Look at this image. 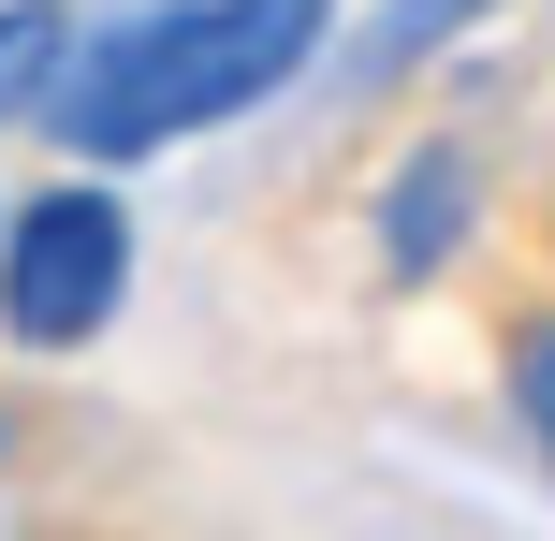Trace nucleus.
Instances as JSON below:
<instances>
[{"mask_svg": "<svg viewBox=\"0 0 555 541\" xmlns=\"http://www.w3.org/2000/svg\"><path fill=\"white\" fill-rule=\"evenodd\" d=\"M132 293V205L103 176H59L0 220V337L15 351H88Z\"/></svg>", "mask_w": 555, "mask_h": 541, "instance_id": "f03ea898", "label": "nucleus"}, {"mask_svg": "<svg viewBox=\"0 0 555 541\" xmlns=\"http://www.w3.org/2000/svg\"><path fill=\"white\" fill-rule=\"evenodd\" d=\"M468 15H498V0H380V15H365V44H351V74H365V88L410 74V59H424V44H453Z\"/></svg>", "mask_w": 555, "mask_h": 541, "instance_id": "39448f33", "label": "nucleus"}, {"mask_svg": "<svg viewBox=\"0 0 555 541\" xmlns=\"http://www.w3.org/2000/svg\"><path fill=\"white\" fill-rule=\"evenodd\" d=\"M453 234H468V162H453V146L395 162V191H380V249L424 279V263H453Z\"/></svg>", "mask_w": 555, "mask_h": 541, "instance_id": "7ed1b4c3", "label": "nucleus"}, {"mask_svg": "<svg viewBox=\"0 0 555 541\" xmlns=\"http://www.w3.org/2000/svg\"><path fill=\"white\" fill-rule=\"evenodd\" d=\"M336 0H146V15L88 29L44 88V146H74L88 176L103 162H162V146L220 132V117L278 103V88L322 59Z\"/></svg>", "mask_w": 555, "mask_h": 541, "instance_id": "f257e3e1", "label": "nucleus"}, {"mask_svg": "<svg viewBox=\"0 0 555 541\" xmlns=\"http://www.w3.org/2000/svg\"><path fill=\"white\" fill-rule=\"evenodd\" d=\"M59 59H74V15H59V0H0V132H15V117H44Z\"/></svg>", "mask_w": 555, "mask_h": 541, "instance_id": "20e7f679", "label": "nucleus"}, {"mask_svg": "<svg viewBox=\"0 0 555 541\" xmlns=\"http://www.w3.org/2000/svg\"><path fill=\"white\" fill-rule=\"evenodd\" d=\"M512 410H527V439L555 454V322H527V351H512Z\"/></svg>", "mask_w": 555, "mask_h": 541, "instance_id": "423d86ee", "label": "nucleus"}]
</instances>
